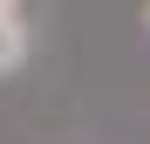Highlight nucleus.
I'll list each match as a JSON object with an SVG mask.
<instances>
[{"label": "nucleus", "instance_id": "nucleus-1", "mask_svg": "<svg viewBox=\"0 0 150 144\" xmlns=\"http://www.w3.org/2000/svg\"><path fill=\"white\" fill-rule=\"evenodd\" d=\"M21 62H28V21H21V7L0 0V76L21 69Z\"/></svg>", "mask_w": 150, "mask_h": 144}]
</instances>
